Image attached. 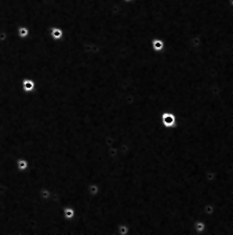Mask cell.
I'll use <instances>...</instances> for the list:
<instances>
[{"label":"cell","mask_w":233,"mask_h":235,"mask_svg":"<svg viewBox=\"0 0 233 235\" xmlns=\"http://www.w3.org/2000/svg\"><path fill=\"white\" fill-rule=\"evenodd\" d=\"M160 121L162 123V125L167 129H173L177 126L176 115L172 111H163L160 114Z\"/></svg>","instance_id":"1"},{"label":"cell","mask_w":233,"mask_h":235,"mask_svg":"<svg viewBox=\"0 0 233 235\" xmlns=\"http://www.w3.org/2000/svg\"><path fill=\"white\" fill-rule=\"evenodd\" d=\"M35 87H36L35 81L33 79H30V77H24L22 81H21V90L23 92H26V93L32 92L35 90Z\"/></svg>","instance_id":"2"},{"label":"cell","mask_w":233,"mask_h":235,"mask_svg":"<svg viewBox=\"0 0 233 235\" xmlns=\"http://www.w3.org/2000/svg\"><path fill=\"white\" fill-rule=\"evenodd\" d=\"M192 227H194V230L198 235H205V232L207 230L206 222L204 221H202V219L194 221V224H192Z\"/></svg>","instance_id":"3"},{"label":"cell","mask_w":233,"mask_h":235,"mask_svg":"<svg viewBox=\"0 0 233 235\" xmlns=\"http://www.w3.org/2000/svg\"><path fill=\"white\" fill-rule=\"evenodd\" d=\"M151 47L154 51H161L165 48V42L161 38H153L151 40Z\"/></svg>","instance_id":"4"},{"label":"cell","mask_w":233,"mask_h":235,"mask_svg":"<svg viewBox=\"0 0 233 235\" xmlns=\"http://www.w3.org/2000/svg\"><path fill=\"white\" fill-rule=\"evenodd\" d=\"M50 37L54 41H59L64 37L63 29L60 28L59 26H51L50 27Z\"/></svg>","instance_id":"5"},{"label":"cell","mask_w":233,"mask_h":235,"mask_svg":"<svg viewBox=\"0 0 233 235\" xmlns=\"http://www.w3.org/2000/svg\"><path fill=\"white\" fill-rule=\"evenodd\" d=\"M87 192L91 197H97L101 192V186L97 183H90L87 186Z\"/></svg>","instance_id":"6"},{"label":"cell","mask_w":233,"mask_h":235,"mask_svg":"<svg viewBox=\"0 0 233 235\" xmlns=\"http://www.w3.org/2000/svg\"><path fill=\"white\" fill-rule=\"evenodd\" d=\"M62 215H63V217L65 219L70 221V219H72L74 217V215H75V211H74V209L72 208V207L66 206L62 209Z\"/></svg>","instance_id":"7"},{"label":"cell","mask_w":233,"mask_h":235,"mask_svg":"<svg viewBox=\"0 0 233 235\" xmlns=\"http://www.w3.org/2000/svg\"><path fill=\"white\" fill-rule=\"evenodd\" d=\"M29 166V162L28 160L25 158H19L16 161V167L18 169V171H25Z\"/></svg>","instance_id":"8"},{"label":"cell","mask_w":233,"mask_h":235,"mask_svg":"<svg viewBox=\"0 0 233 235\" xmlns=\"http://www.w3.org/2000/svg\"><path fill=\"white\" fill-rule=\"evenodd\" d=\"M107 153H108V156L110 157L111 159H113V160H115V159H118L119 158V151H118V147L115 145V146H110L108 148V151H107Z\"/></svg>","instance_id":"9"},{"label":"cell","mask_w":233,"mask_h":235,"mask_svg":"<svg viewBox=\"0 0 233 235\" xmlns=\"http://www.w3.org/2000/svg\"><path fill=\"white\" fill-rule=\"evenodd\" d=\"M117 235H129L130 227L127 224H119L117 225Z\"/></svg>","instance_id":"10"},{"label":"cell","mask_w":233,"mask_h":235,"mask_svg":"<svg viewBox=\"0 0 233 235\" xmlns=\"http://www.w3.org/2000/svg\"><path fill=\"white\" fill-rule=\"evenodd\" d=\"M28 35H29V30H28L27 27L20 26L19 28H18V36H19V38L25 39L26 37H28Z\"/></svg>","instance_id":"11"}]
</instances>
